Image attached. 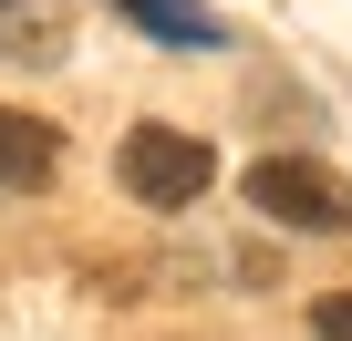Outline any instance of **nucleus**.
I'll return each mask as SVG.
<instances>
[{"instance_id":"obj_1","label":"nucleus","mask_w":352,"mask_h":341,"mask_svg":"<svg viewBox=\"0 0 352 341\" xmlns=\"http://www.w3.org/2000/svg\"><path fill=\"white\" fill-rule=\"evenodd\" d=\"M208 176H218V155H208L187 124H135V134L114 145V187H124L135 207H197Z\"/></svg>"},{"instance_id":"obj_2","label":"nucleus","mask_w":352,"mask_h":341,"mask_svg":"<svg viewBox=\"0 0 352 341\" xmlns=\"http://www.w3.org/2000/svg\"><path fill=\"white\" fill-rule=\"evenodd\" d=\"M249 207L280 217V228H311V238H352V176H331L311 155H259L249 165Z\"/></svg>"},{"instance_id":"obj_3","label":"nucleus","mask_w":352,"mask_h":341,"mask_svg":"<svg viewBox=\"0 0 352 341\" xmlns=\"http://www.w3.org/2000/svg\"><path fill=\"white\" fill-rule=\"evenodd\" d=\"M52 165H63V124H42V114H21V104H0V197L52 187Z\"/></svg>"},{"instance_id":"obj_4","label":"nucleus","mask_w":352,"mask_h":341,"mask_svg":"<svg viewBox=\"0 0 352 341\" xmlns=\"http://www.w3.org/2000/svg\"><path fill=\"white\" fill-rule=\"evenodd\" d=\"M114 11H124L135 32H155L166 52H218V42H228L208 0H114Z\"/></svg>"},{"instance_id":"obj_5","label":"nucleus","mask_w":352,"mask_h":341,"mask_svg":"<svg viewBox=\"0 0 352 341\" xmlns=\"http://www.w3.org/2000/svg\"><path fill=\"white\" fill-rule=\"evenodd\" d=\"M311 341H352V290H331V300L311 310Z\"/></svg>"},{"instance_id":"obj_6","label":"nucleus","mask_w":352,"mask_h":341,"mask_svg":"<svg viewBox=\"0 0 352 341\" xmlns=\"http://www.w3.org/2000/svg\"><path fill=\"white\" fill-rule=\"evenodd\" d=\"M0 11H11V0H0Z\"/></svg>"}]
</instances>
